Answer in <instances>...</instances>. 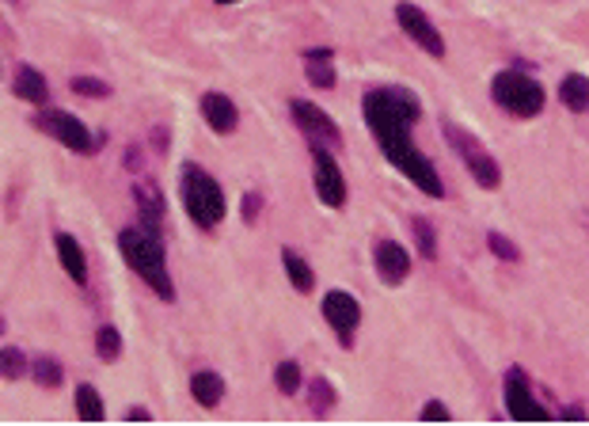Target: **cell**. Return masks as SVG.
Returning a JSON list of instances; mask_svg holds the SVG:
<instances>
[{"label": "cell", "instance_id": "6da1fadb", "mask_svg": "<svg viewBox=\"0 0 589 426\" xmlns=\"http://www.w3.org/2000/svg\"><path fill=\"white\" fill-rule=\"evenodd\" d=\"M362 115H365L369 134L377 137L380 152L388 156V164H396V172H404L426 198H441L445 183L438 176L434 160L426 152H419V145L411 141V126L422 119L419 95L407 88H372L362 99Z\"/></svg>", "mask_w": 589, "mask_h": 426}, {"label": "cell", "instance_id": "7a4b0ae2", "mask_svg": "<svg viewBox=\"0 0 589 426\" xmlns=\"http://www.w3.org/2000/svg\"><path fill=\"white\" fill-rule=\"evenodd\" d=\"M119 251L129 263V271L145 282L160 301H176V286H171V274H168V255H164L160 236L145 233L141 225L137 229H122L119 233Z\"/></svg>", "mask_w": 589, "mask_h": 426}, {"label": "cell", "instance_id": "3957f363", "mask_svg": "<svg viewBox=\"0 0 589 426\" xmlns=\"http://www.w3.org/2000/svg\"><path fill=\"white\" fill-rule=\"evenodd\" d=\"M179 194H183L186 217H191L202 233H213L225 221V191H221V183L206 172V168L183 164V172H179Z\"/></svg>", "mask_w": 589, "mask_h": 426}, {"label": "cell", "instance_id": "277c9868", "mask_svg": "<svg viewBox=\"0 0 589 426\" xmlns=\"http://www.w3.org/2000/svg\"><path fill=\"white\" fill-rule=\"evenodd\" d=\"M491 99L513 119H536L544 111V103H548V92H544L540 80H533L525 69H506V73H495Z\"/></svg>", "mask_w": 589, "mask_h": 426}, {"label": "cell", "instance_id": "5b68a950", "mask_svg": "<svg viewBox=\"0 0 589 426\" xmlns=\"http://www.w3.org/2000/svg\"><path fill=\"white\" fill-rule=\"evenodd\" d=\"M445 141H449V149L461 156V164L471 172V183H479L483 191H498L502 187V168H498L495 156L487 152V145L479 137H471L456 122H445Z\"/></svg>", "mask_w": 589, "mask_h": 426}, {"label": "cell", "instance_id": "8992f818", "mask_svg": "<svg viewBox=\"0 0 589 426\" xmlns=\"http://www.w3.org/2000/svg\"><path fill=\"white\" fill-rule=\"evenodd\" d=\"M502 396H506V415L517 419V422H544V419H552V411L533 396V381L525 377L521 365H510L506 369Z\"/></svg>", "mask_w": 589, "mask_h": 426}, {"label": "cell", "instance_id": "52a82bcc", "mask_svg": "<svg viewBox=\"0 0 589 426\" xmlns=\"http://www.w3.org/2000/svg\"><path fill=\"white\" fill-rule=\"evenodd\" d=\"M312 183H315V198L327 209H342L347 206V176L335 164V152L323 145H312Z\"/></svg>", "mask_w": 589, "mask_h": 426}, {"label": "cell", "instance_id": "ba28073f", "mask_svg": "<svg viewBox=\"0 0 589 426\" xmlns=\"http://www.w3.org/2000/svg\"><path fill=\"white\" fill-rule=\"evenodd\" d=\"M290 111H293L297 130L308 137V145H323V149H331V152L342 149V130L335 126V119L327 115V111H320L315 103H308V99H293Z\"/></svg>", "mask_w": 589, "mask_h": 426}, {"label": "cell", "instance_id": "9c48e42d", "mask_svg": "<svg viewBox=\"0 0 589 426\" xmlns=\"http://www.w3.org/2000/svg\"><path fill=\"white\" fill-rule=\"evenodd\" d=\"M35 126H38L42 134H50L53 141H61L69 152L88 156V152L95 149L92 130H88V126H84L77 115H69V111H42V115L35 119Z\"/></svg>", "mask_w": 589, "mask_h": 426}, {"label": "cell", "instance_id": "30bf717a", "mask_svg": "<svg viewBox=\"0 0 589 426\" xmlns=\"http://www.w3.org/2000/svg\"><path fill=\"white\" fill-rule=\"evenodd\" d=\"M323 320L331 324V332L339 335L342 347H354V335L362 328V305H357V297L347 293V290H331L323 297Z\"/></svg>", "mask_w": 589, "mask_h": 426}, {"label": "cell", "instance_id": "8fae6325", "mask_svg": "<svg viewBox=\"0 0 589 426\" xmlns=\"http://www.w3.org/2000/svg\"><path fill=\"white\" fill-rule=\"evenodd\" d=\"M396 23L404 27V35L414 42V46H422L429 58H445V38H441L434 20H429L422 8L407 4V0H399V4H396Z\"/></svg>", "mask_w": 589, "mask_h": 426}, {"label": "cell", "instance_id": "7c38bea8", "mask_svg": "<svg viewBox=\"0 0 589 426\" xmlns=\"http://www.w3.org/2000/svg\"><path fill=\"white\" fill-rule=\"evenodd\" d=\"M372 266H377L384 286H404L407 274H411V255L404 244H396V240H377V248H372Z\"/></svg>", "mask_w": 589, "mask_h": 426}, {"label": "cell", "instance_id": "4fadbf2b", "mask_svg": "<svg viewBox=\"0 0 589 426\" xmlns=\"http://www.w3.org/2000/svg\"><path fill=\"white\" fill-rule=\"evenodd\" d=\"M134 202H137V213H141V229L160 236L164 233V198H160V187L156 183H134Z\"/></svg>", "mask_w": 589, "mask_h": 426}, {"label": "cell", "instance_id": "5bb4252c", "mask_svg": "<svg viewBox=\"0 0 589 426\" xmlns=\"http://www.w3.org/2000/svg\"><path fill=\"white\" fill-rule=\"evenodd\" d=\"M202 119L213 134H233L240 126V111L225 92H206L202 95Z\"/></svg>", "mask_w": 589, "mask_h": 426}, {"label": "cell", "instance_id": "9a60e30c", "mask_svg": "<svg viewBox=\"0 0 589 426\" xmlns=\"http://www.w3.org/2000/svg\"><path fill=\"white\" fill-rule=\"evenodd\" d=\"M53 248H57V259H61L65 274L73 278L77 286H84V282H88V259H84V248L69 233H57L53 236Z\"/></svg>", "mask_w": 589, "mask_h": 426}, {"label": "cell", "instance_id": "2e32d148", "mask_svg": "<svg viewBox=\"0 0 589 426\" xmlns=\"http://www.w3.org/2000/svg\"><path fill=\"white\" fill-rule=\"evenodd\" d=\"M12 92H16L23 103H35V107H42L50 99V84H46V77L38 73V69H31V65H20V73H16V80H12Z\"/></svg>", "mask_w": 589, "mask_h": 426}, {"label": "cell", "instance_id": "e0dca14e", "mask_svg": "<svg viewBox=\"0 0 589 426\" xmlns=\"http://www.w3.org/2000/svg\"><path fill=\"white\" fill-rule=\"evenodd\" d=\"M331 58H335V53L331 50H308L305 53V77H308V84H312V88H335V65H331Z\"/></svg>", "mask_w": 589, "mask_h": 426}, {"label": "cell", "instance_id": "ac0fdd59", "mask_svg": "<svg viewBox=\"0 0 589 426\" xmlns=\"http://www.w3.org/2000/svg\"><path fill=\"white\" fill-rule=\"evenodd\" d=\"M559 103H563L567 111H574V115H585L589 111V77L567 73L563 80H559Z\"/></svg>", "mask_w": 589, "mask_h": 426}, {"label": "cell", "instance_id": "d6986e66", "mask_svg": "<svg viewBox=\"0 0 589 426\" xmlns=\"http://www.w3.org/2000/svg\"><path fill=\"white\" fill-rule=\"evenodd\" d=\"M191 396L202 407H217L225 400V381H221V373H213V369H198V373L191 377Z\"/></svg>", "mask_w": 589, "mask_h": 426}, {"label": "cell", "instance_id": "ffe728a7", "mask_svg": "<svg viewBox=\"0 0 589 426\" xmlns=\"http://www.w3.org/2000/svg\"><path fill=\"white\" fill-rule=\"evenodd\" d=\"M282 266H285V274H290V286L297 290V293H312L315 290V274H312V266L300 259L297 251H290L285 248L282 251Z\"/></svg>", "mask_w": 589, "mask_h": 426}, {"label": "cell", "instance_id": "44dd1931", "mask_svg": "<svg viewBox=\"0 0 589 426\" xmlns=\"http://www.w3.org/2000/svg\"><path fill=\"white\" fill-rule=\"evenodd\" d=\"M31 377L38 381L42 389H61V381H65V365L50 358V354H42V358L31 362Z\"/></svg>", "mask_w": 589, "mask_h": 426}, {"label": "cell", "instance_id": "7402d4cb", "mask_svg": "<svg viewBox=\"0 0 589 426\" xmlns=\"http://www.w3.org/2000/svg\"><path fill=\"white\" fill-rule=\"evenodd\" d=\"M335 400H339V392H335V385L327 377H312L308 381V404H312L315 415H327V411L335 407Z\"/></svg>", "mask_w": 589, "mask_h": 426}, {"label": "cell", "instance_id": "603a6c76", "mask_svg": "<svg viewBox=\"0 0 589 426\" xmlns=\"http://www.w3.org/2000/svg\"><path fill=\"white\" fill-rule=\"evenodd\" d=\"M411 233H414V244H419V255L434 263L438 259V233H434V225H429L426 217H411Z\"/></svg>", "mask_w": 589, "mask_h": 426}, {"label": "cell", "instance_id": "cb8c5ba5", "mask_svg": "<svg viewBox=\"0 0 589 426\" xmlns=\"http://www.w3.org/2000/svg\"><path fill=\"white\" fill-rule=\"evenodd\" d=\"M274 385H278V392H282V396H297V392H300V385H305V377H300V365H297L293 358L278 362V369H274Z\"/></svg>", "mask_w": 589, "mask_h": 426}, {"label": "cell", "instance_id": "d4e9b609", "mask_svg": "<svg viewBox=\"0 0 589 426\" xmlns=\"http://www.w3.org/2000/svg\"><path fill=\"white\" fill-rule=\"evenodd\" d=\"M77 415L84 422H99V419H103V400H99V392L92 385H80L77 389Z\"/></svg>", "mask_w": 589, "mask_h": 426}, {"label": "cell", "instance_id": "484cf974", "mask_svg": "<svg viewBox=\"0 0 589 426\" xmlns=\"http://www.w3.org/2000/svg\"><path fill=\"white\" fill-rule=\"evenodd\" d=\"M95 350H99V358L103 362H119L122 358V335H119V328H99L95 332Z\"/></svg>", "mask_w": 589, "mask_h": 426}, {"label": "cell", "instance_id": "4316f807", "mask_svg": "<svg viewBox=\"0 0 589 426\" xmlns=\"http://www.w3.org/2000/svg\"><path fill=\"white\" fill-rule=\"evenodd\" d=\"M0 369H4V377H8V381H20L23 373H31V362L23 358V350L4 347V350H0Z\"/></svg>", "mask_w": 589, "mask_h": 426}, {"label": "cell", "instance_id": "83f0119b", "mask_svg": "<svg viewBox=\"0 0 589 426\" xmlns=\"http://www.w3.org/2000/svg\"><path fill=\"white\" fill-rule=\"evenodd\" d=\"M487 244H491L495 259H502V263H521V248H517L510 236H502V233H487Z\"/></svg>", "mask_w": 589, "mask_h": 426}, {"label": "cell", "instance_id": "f1b7e54d", "mask_svg": "<svg viewBox=\"0 0 589 426\" xmlns=\"http://www.w3.org/2000/svg\"><path fill=\"white\" fill-rule=\"evenodd\" d=\"M77 95L84 99H107L110 95V84L107 80H95V77H73V84H69Z\"/></svg>", "mask_w": 589, "mask_h": 426}, {"label": "cell", "instance_id": "f546056e", "mask_svg": "<svg viewBox=\"0 0 589 426\" xmlns=\"http://www.w3.org/2000/svg\"><path fill=\"white\" fill-rule=\"evenodd\" d=\"M449 415H453V411L445 407L441 400H429V404L422 407V419H426V422H445V419H449Z\"/></svg>", "mask_w": 589, "mask_h": 426}, {"label": "cell", "instance_id": "4dcf8cb0", "mask_svg": "<svg viewBox=\"0 0 589 426\" xmlns=\"http://www.w3.org/2000/svg\"><path fill=\"white\" fill-rule=\"evenodd\" d=\"M243 221H248V225H255V217H258V209H263V198H258L255 191L251 194H243Z\"/></svg>", "mask_w": 589, "mask_h": 426}, {"label": "cell", "instance_id": "1f68e13d", "mask_svg": "<svg viewBox=\"0 0 589 426\" xmlns=\"http://www.w3.org/2000/svg\"><path fill=\"white\" fill-rule=\"evenodd\" d=\"M126 419H134V422H149V419H152V411H149V407H129V411H126Z\"/></svg>", "mask_w": 589, "mask_h": 426}, {"label": "cell", "instance_id": "d6a6232c", "mask_svg": "<svg viewBox=\"0 0 589 426\" xmlns=\"http://www.w3.org/2000/svg\"><path fill=\"white\" fill-rule=\"evenodd\" d=\"M559 419H585V407H563V411H559Z\"/></svg>", "mask_w": 589, "mask_h": 426}, {"label": "cell", "instance_id": "836d02e7", "mask_svg": "<svg viewBox=\"0 0 589 426\" xmlns=\"http://www.w3.org/2000/svg\"><path fill=\"white\" fill-rule=\"evenodd\" d=\"M217 4H240V0H217Z\"/></svg>", "mask_w": 589, "mask_h": 426}, {"label": "cell", "instance_id": "e575fe53", "mask_svg": "<svg viewBox=\"0 0 589 426\" xmlns=\"http://www.w3.org/2000/svg\"><path fill=\"white\" fill-rule=\"evenodd\" d=\"M12 4H20V0H12Z\"/></svg>", "mask_w": 589, "mask_h": 426}]
</instances>
